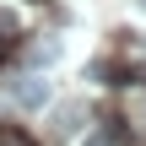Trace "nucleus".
Listing matches in <instances>:
<instances>
[{"label": "nucleus", "mask_w": 146, "mask_h": 146, "mask_svg": "<svg viewBox=\"0 0 146 146\" xmlns=\"http://www.w3.org/2000/svg\"><path fill=\"white\" fill-rule=\"evenodd\" d=\"M81 119H87V108H81V103H65V108L54 114V125H49V130H54L60 141H70V135L81 130Z\"/></svg>", "instance_id": "f257e3e1"}, {"label": "nucleus", "mask_w": 146, "mask_h": 146, "mask_svg": "<svg viewBox=\"0 0 146 146\" xmlns=\"http://www.w3.org/2000/svg\"><path fill=\"white\" fill-rule=\"evenodd\" d=\"M87 146H125V119H103V130H98Z\"/></svg>", "instance_id": "f03ea898"}, {"label": "nucleus", "mask_w": 146, "mask_h": 146, "mask_svg": "<svg viewBox=\"0 0 146 146\" xmlns=\"http://www.w3.org/2000/svg\"><path fill=\"white\" fill-rule=\"evenodd\" d=\"M43 98H49V87H43V81H27V87H16V103H22V108H38Z\"/></svg>", "instance_id": "7ed1b4c3"}, {"label": "nucleus", "mask_w": 146, "mask_h": 146, "mask_svg": "<svg viewBox=\"0 0 146 146\" xmlns=\"http://www.w3.org/2000/svg\"><path fill=\"white\" fill-rule=\"evenodd\" d=\"M0 146H38V141H33L22 125H0Z\"/></svg>", "instance_id": "20e7f679"}, {"label": "nucleus", "mask_w": 146, "mask_h": 146, "mask_svg": "<svg viewBox=\"0 0 146 146\" xmlns=\"http://www.w3.org/2000/svg\"><path fill=\"white\" fill-rule=\"evenodd\" d=\"M16 27H22V16H16V11H0V43H5V33H16Z\"/></svg>", "instance_id": "39448f33"}, {"label": "nucleus", "mask_w": 146, "mask_h": 146, "mask_svg": "<svg viewBox=\"0 0 146 146\" xmlns=\"http://www.w3.org/2000/svg\"><path fill=\"white\" fill-rule=\"evenodd\" d=\"M0 60H5V43H0Z\"/></svg>", "instance_id": "423d86ee"}, {"label": "nucleus", "mask_w": 146, "mask_h": 146, "mask_svg": "<svg viewBox=\"0 0 146 146\" xmlns=\"http://www.w3.org/2000/svg\"><path fill=\"white\" fill-rule=\"evenodd\" d=\"M135 5H141V11H146V0H135Z\"/></svg>", "instance_id": "0eeeda50"}]
</instances>
